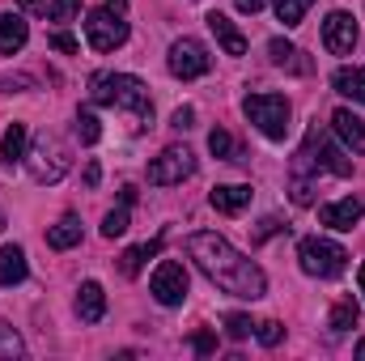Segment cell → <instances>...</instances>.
Returning <instances> with one entry per match:
<instances>
[{"instance_id": "1", "label": "cell", "mask_w": 365, "mask_h": 361, "mask_svg": "<svg viewBox=\"0 0 365 361\" xmlns=\"http://www.w3.org/2000/svg\"><path fill=\"white\" fill-rule=\"evenodd\" d=\"M187 255L195 260V268L204 272L217 289L234 293V298H247V302H259L268 293V276L255 260H247L242 251L230 247V238L212 234V230H200L187 238Z\"/></svg>"}, {"instance_id": "2", "label": "cell", "mask_w": 365, "mask_h": 361, "mask_svg": "<svg viewBox=\"0 0 365 361\" xmlns=\"http://www.w3.org/2000/svg\"><path fill=\"white\" fill-rule=\"evenodd\" d=\"M90 98L98 106H119V111H132L140 123L153 119V98H149V86L132 73H98L90 77Z\"/></svg>"}, {"instance_id": "3", "label": "cell", "mask_w": 365, "mask_h": 361, "mask_svg": "<svg viewBox=\"0 0 365 361\" xmlns=\"http://www.w3.org/2000/svg\"><path fill=\"white\" fill-rule=\"evenodd\" d=\"M242 115L268 136V141H284L289 136V98H280V93H247V102H242Z\"/></svg>"}, {"instance_id": "4", "label": "cell", "mask_w": 365, "mask_h": 361, "mask_svg": "<svg viewBox=\"0 0 365 361\" xmlns=\"http://www.w3.org/2000/svg\"><path fill=\"white\" fill-rule=\"evenodd\" d=\"M297 260H302V272L306 276H319V280H331V276H340V272L349 268V251L340 247V243H331V238H302V247H297Z\"/></svg>"}, {"instance_id": "5", "label": "cell", "mask_w": 365, "mask_h": 361, "mask_svg": "<svg viewBox=\"0 0 365 361\" xmlns=\"http://www.w3.org/2000/svg\"><path fill=\"white\" fill-rule=\"evenodd\" d=\"M68 145L60 141V136H38L34 141V149H26V166H30V175L38 183H60L64 179V171H68Z\"/></svg>"}, {"instance_id": "6", "label": "cell", "mask_w": 365, "mask_h": 361, "mask_svg": "<svg viewBox=\"0 0 365 361\" xmlns=\"http://www.w3.org/2000/svg\"><path fill=\"white\" fill-rule=\"evenodd\" d=\"M86 39H90L93 51H115L128 43V21L123 13H115L110 4L106 9H90L86 13Z\"/></svg>"}, {"instance_id": "7", "label": "cell", "mask_w": 365, "mask_h": 361, "mask_svg": "<svg viewBox=\"0 0 365 361\" xmlns=\"http://www.w3.org/2000/svg\"><path fill=\"white\" fill-rule=\"evenodd\" d=\"M191 175H195V153L187 145H170L149 162V183L153 187H175V183L191 179Z\"/></svg>"}, {"instance_id": "8", "label": "cell", "mask_w": 365, "mask_h": 361, "mask_svg": "<svg viewBox=\"0 0 365 361\" xmlns=\"http://www.w3.org/2000/svg\"><path fill=\"white\" fill-rule=\"evenodd\" d=\"M166 64H170V73H175L179 81H195V77H204V73L212 68V56H208V47H204L200 39H175Z\"/></svg>"}, {"instance_id": "9", "label": "cell", "mask_w": 365, "mask_h": 361, "mask_svg": "<svg viewBox=\"0 0 365 361\" xmlns=\"http://www.w3.org/2000/svg\"><path fill=\"white\" fill-rule=\"evenodd\" d=\"M302 149L319 162V171H331L336 179H349V175H353V162L344 158V149H340V145H336V141H331L319 123L306 132V145H302Z\"/></svg>"}, {"instance_id": "10", "label": "cell", "mask_w": 365, "mask_h": 361, "mask_svg": "<svg viewBox=\"0 0 365 361\" xmlns=\"http://www.w3.org/2000/svg\"><path fill=\"white\" fill-rule=\"evenodd\" d=\"M149 293L162 306H182V298H187V268L179 260H162L153 268V276H149Z\"/></svg>"}, {"instance_id": "11", "label": "cell", "mask_w": 365, "mask_h": 361, "mask_svg": "<svg viewBox=\"0 0 365 361\" xmlns=\"http://www.w3.org/2000/svg\"><path fill=\"white\" fill-rule=\"evenodd\" d=\"M323 47L331 56H353V47H357V17L344 13V9L327 13V21H323Z\"/></svg>"}, {"instance_id": "12", "label": "cell", "mask_w": 365, "mask_h": 361, "mask_svg": "<svg viewBox=\"0 0 365 361\" xmlns=\"http://www.w3.org/2000/svg\"><path fill=\"white\" fill-rule=\"evenodd\" d=\"M361 217H365V204H361V200H353V195H349V200H336V204H323V208H319V221H323L327 230H353Z\"/></svg>"}, {"instance_id": "13", "label": "cell", "mask_w": 365, "mask_h": 361, "mask_svg": "<svg viewBox=\"0 0 365 361\" xmlns=\"http://www.w3.org/2000/svg\"><path fill=\"white\" fill-rule=\"evenodd\" d=\"M204 21H208V30L217 34V43H221V51H225V56H247V39H242V30H238L225 13H217V9H212Z\"/></svg>"}, {"instance_id": "14", "label": "cell", "mask_w": 365, "mask_h": 361, "mask_svg": "<svg viewBox=\"0 0 365 361\" xmlns=\"http://www.w3.org/2000/svg\"><path fill=\"white\" fill-rule=\"evenodd\" d=\"M331 132H336L353 153H365V119H357L353 111H344V106H340V111L331 115Z\"/></svg>"}, {"instance_id": "15", "label": "cell", "mask_w": 365, "mask_h": 361, "mask_svg": "<svg viewBox=\"0 0 365 361\" xmlns=\"http://www.w3.org/2000/svg\"><path fill=\"white\" fill-rule=\"evenodd\" d=\"M30 39V26L17 13H0V56H17Z\"/></svg>"}, {"instance_id": "16", "label": "cell", "mask_w": 365, "mask_h": 361, "mask_svg": "<svg viewBox=\"0 0 365 361\" xmlns=\"http://www.w3.org/2000/svg\"><path fill=\"white\" fill-rule=\"evenodd\" d=\"M102 315H106V293H102L98 280H86L81 293H77V319L81 323H98Z\"/></svg>"}, {"instance_id": "17", "label": "cell", "mask_w": 365, "mask_h": 361, "mask_svg": "<svg viewBox=\"0 0 365 361\" xmlns=\"http://www.w3.org/2000/svg\"><path fill=\"white\" fill-rule=\"evenodd\" d=\"M208 200H212L217 213H230V217H234V213H242V208L251 204V187H242V183H225V187H212Z\"/></svg>"}, {"instance_id": "18", "label": "cell", "mask_w": 365, "mask_h": 361, "mask_svg": "<svg viewBox=\"0 0 365 361\" xmlns=\"http://www.w3.org/2000/svg\"><path fill=\"white\" fill-rule=\"evenodd\" d=\"M81 243V217L77 213H64L51 230H47V247L51 251H68V247H77Z\"/></svg>"}, {"instance_id": "19", "label": "cell", "mask_w": 365, "mask_h": 361, "mask_svg": "<svg viewBox=\"0 0 365 361\" xmlns=\"http://www.w3.org/2000/svg\"><path fill=\"white\" fill-rule=\"evenodd\" d=\"M268 60H272L276 68H289V73H310V60L293 43H284V39H272L268 43Z\"/></svg>"}, {"instance_id": "20", "label": "cell", "mask_w": 365, "mask_h": 361, "mask_svg": "<svg viewBox=\"0 0 365 361\" xmlns=\"http://www.w3.org/2000/svg\"><path fill=\"white\" fill-rule=\"evenodd\" d=\"M26 251L21 247H0V285L4 289H13V285H21L26 280Z\"/></svg>"}, {"instance_id": "21", "label": "cell", "mask_w": 365, "mask_h": 361, "mask_svg": "<svg viewBox=\"0 0 365 361\" xmlns=\"http://www.w3.org/2000/svg\"><path fill=\"white\" fill-rule=\"evenodd\" d=\"M331 86H336V93H344V98H353V102H361L365 106V68H357V64L336 68Z\"/></svg>"}, {"instance_id": "22", "label": "cell", "mask_w": 365, "mask_h": 361, "mask_svg": "<svg viewBox=\"0 0 365 361\" xmlns=\"http://www.w3.org/2000/svg\"><path fill=\"white\" fill-rule=\"evenodd\" d=\"M26 149H30V132H26V123H9V132H4V145H0V153H4V166L13 171L17 162H26Z\"/></svg>"}, {"instance_id": "23", "label": "cell", "mask_w": 365, "mask_h": 361, "mask_svg": "<svg viewBox=\"0 0 365 361\" xmlns=\"http://www.w3.org/2000/svg\"><path fill=\"white\" fill-rule=\"evenodd\" d=\"M158 251H162V238H153V243H140V247H128V251H123V260H119L123 276H136V272L145 268V260H153Z\"/></svg>"}, {"instance_id": "24", "label": "cell", "mask_w": 365, "mask_h": 361, "mask_svg": "<svg viewBox=\"0 0 365 361\" xmlns=\"http://www.w3.org/2000/svg\"><path fill=\"white\" fill-rule=\"evenodd\" d=\"M208 149H212V158H230V162H247V158H242V149L234 145V136H230L225 128H212V132H208Z\"/></svg>"}, {"instance_id": "25", "label": "cell", "mask_w": 365, "mask_h": 361, "mask_svg": "<svg viewBox=\"0 0 365 361\" xmlns=\"http://www.w3.org/2000/svg\"><path fill=\"white\" fill-rule=\"evenodd\" d=\"M128 208H132V204L123 200L119 208H110V213L102 217V234H106V238H119V234H128V221H132V213H128Z\"/></svg>"}, {"instance_id": "26", "label": "cell", "mask_w": 365, "mask_h": 361, "mask_svg": "<svg viewBox=\"0 0 365 361\" xmlns=\"http://www.w3.org/2000/svg\"><path fill=\"white\" fill-rule=\"evenodd\" d=\"M314 0H272V9H276V17L284 21V26H297L302 17H306V9H310Z\"/></svg>"}, {"instance_id": "27", "label": "cell", "mask_w": 365, "mask_h": 361, "mask_svg": "<svg viewBox=\"0 0 365 361\" xmlns=\"http://www.w3.org/2000/svg\"><path fill=\"white\" fill-rule=\"evenodd\" d=\"M353 323H357V302H353V298L336 302V310H331V332L340 336V332H349Z\"/></svg>"}, {"instance_id": "28", "label": "cell", "mask_w": 365, "mask_h": 361, "mask_svg": "<svg viewBox=\"0 0 365 361\" xmlns=\"http://www.w3.org/2000/svg\"><path fill=\"white\" fill-rule=\"evenodd\" d=\"M98 136H102L98 115H93V111H77V141H81V145H98Z\"/></svg>"}, {"instance_id": "29", "label": "cell", "mask_w": 365, "mask_h": 361, "mask_svg": "<svg viewBox=\"0 0 365 361\" xmlns=\"http://www.w3.org/2000/svg\"><path fill=\"white\" fill-rule=\"evenodd\" d=\"M21 349H26V345H21V336L0 319V357H21Z\"/></svg>"}, {"instance_id": "30", "label": "cell", "mask_w": 365, "mask_h": 361, "mask_svg": "<svg viewBox=\"0 0 365 361\" xmlns=\"http://www.w3.org/2000/svg\"><path fill=\"white\" fill-rule=\"evenodd\" d=\"M289 195H293V204H314V183L306 179V175H293V183H289Z\"/></svg>"}, {"instance_id": "31", "label": "cell", "mask_w": 365, "mask_h": 361, "mask_svg": "<svg viewBox=\"0 0 365 361\" xmlns=\"http://www.w3.org/2000/svg\"><path fill=\"white\" fill-rule=\"evenodd\" d=\"M251 332H255V323H251L247 315H225V336H230V340H247Z\"/></svg>"}, {"instance_id": "32", "label": "cell", "mask_w": 365, "mask_h": 361, "mask_svg": "<svg viewBox=\"0 0 365 361\" xmlns=\"http://www.w3.org/2000/svg\"><path fill=\"white\" fill-rule=\"evenodd\" d=\"M255 336H259V345L276 349V345H280V336H284V327H280L276 319H268V323H255Z\"/></svg>"}, {"instance_id": "33", "label": "cell", "mask_w": 365, "mask_h": 361, "mask_svg": "<svg viewBox=\"0 0 365 361\" xmlns=\"http://www.w3.org/2000/svg\"><path fill=\"white\" fill-rule=\"evenodd\" d=\"M81 13V0H51V21H73Z\"/></svg>"}, {"instance_id": "34", "label": "cell", "mask_w": 365, "mask_h": 361, "mask_svg": "<svg viewBox=\"0 0 365 361\" xmlns=\"http://www.w3.org/2000/svg\"><path fill=\"white\" fill-rule=\"evenodd\" d=\"M47 43H51V47H56V51H64V56H73V51H81V43H77V39H73V34H64V30H56V34H51V39H47Z\"/></svg>"}, {"instance_id": "35", "label": "cell", "mask_w": 365, "mask_h": 361, "mask_svg": "<svg viewBox=\"0 0 365 361\" xmlns=\"http://www.w3.org/2000/svg\"><path fill=\"white\" fill-rule=\"evenodd\" d=\"M191 349H195L200 357H208V353L217 349V336H212V332H195V336H191Z\"/></svg>"}, {"instance_id": "36", "label": "cell", "mask_w": 365, "mask_h": 361, "mask_svg": "<svg viewBox=\"0 0 365 361\" xmlns=\"http://www.w3.org/2000/svg\"><path fill=\"white\" fill-rule=\"evenodd\" d=\"M170 128H175V132H187V128H195V111H191V106H179V111L170 115Z\"/></svg>"}, {"instance_id": "37", "label": "cell", "mask_w": 365, "mask_h": 361, "mask_svg": "<svg viewBox=\"0 0 365 361\" xmlns=\"http://www.w3.org/2000/svg\"><path fill=\"white\" fill-rule=\"evenodd\" d=\"M280 230H289V225H280V217H264V221H259V234H255V238L264 243V238H272V234H280Z\"/></svg>"}, {"instance_id": "38", "label": "cell", "mask_w": 365, "mask_h": 361, "mask_svg": "<svg viewBox=\"0 0 365 361\" xmlns=\"http://www.w3.org/2000/svg\"><path fill=\"white\" fill-rule=\"evenodd\" d=\"M4 86H9V90H30L34 77H9V81H0V90H4Z\"/></svg>"}, {"instance_id": "39", "label": "cell", "mask_w": 365, "mask_h": 361, "mask_svg": "<svg viewBox=\"0 0 365 361\" xmlns=\"http://www.w3.org/2000/svg\"><path fill=\"white\" fill-rule=\"evenodd\" d=\"M234 4H238V9H242V13H259V9H264V4H268V0H234Z\"/></svg>"}, {"instance_id": "40", "label": "cell", "mask_w": 365, "mask_h": 361, "mask_svg": "<svg viewBox=\"0 0 365 361\" xmlns=\"http://www.w3.org/2000/svg\"><path fill=\"white\" fill-rule=\"evenodd\" d=\"M98 179H102V171H98V162H90V166H86V183L98 187Z\"/></svg>"}, {"instance_id": "41", "label": "cell", "mask_w": 365, "mask_h": 361, "mask_svg": "<svg viewBox=\"0 0 365 361\" xmlns=\"http://www.w3.org/2000/svg\"><path fill=\"white\" fill-rule=\"evenodd\" d=\"M21 9L26 13H38V9H47V0H21Z\"/></svg>"}, {"instance_id": "42", "label": "cell", "mask_w": 365, "mask_h": 361, "mask_svg": "<svg viewBox=\"0 0 365 361\" xmlns=\"http://www.w3.org/2000/svg\"><path fill=\"white\" fill-rule=\"evenodd\" d=\"M106 4H110L115 13H123V4H128V0H106Z\"/></svg>"}, {"instance_id": "43", "label": "cell", "mask_w": 365, "mask_h": 361, "mask_svg": "<svg viewBox=\"0 0 365 361\" xmlns=\"http://www.w3.org/2000/svg\"><path fill=\"white\" fill-rule=\"evenodd\" d=\"M357 285H361V293H365V264L357 268Z\"/></svg>"}, {"instance_id": "44", "label": "cell", "mask_w": 365, "mask_h": 361, "mask_svg": "<svg viewBox=\"0 0 365 361\" xmlns=\"http://www.w3.org/2000/svg\"><path fill=\"white\" fill-rule=\"evenodd\" d=\"M353 353H357V357H365V340H357V349H353Z\"/></svg>"}, {"instance_id": "45", "label": "cell", "mask_w": 365, "mask_h": 361, "mask_svg": "<svg viewBox=\"0 0 365 361\" xmlns=\"http://www.w3.org/2000/svg\"><path fill=\"white\" fill-rule=\"evenodd\" d=\"M0 230H4V217H0Z\"/></svg>"}]
</instances>
